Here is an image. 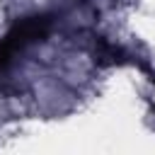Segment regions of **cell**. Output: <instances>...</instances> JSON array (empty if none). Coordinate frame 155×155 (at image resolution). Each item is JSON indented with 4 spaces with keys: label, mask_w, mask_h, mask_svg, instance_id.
<instances>
[{
    "label": "cell",
    "mask_w": 155,
    "mask_h": 155,
    "mask_svg": "<svg viewBox=\"0 0 155 155\" xmlns=\"http://www.w3.org/2000/svg\"><path fill=\"white\" fill-rule=\"evenodd\" d=\"M48 29H51V19H48L46 15H31V17H24V19H19V22H15V24L10 27V31L2 36V41L12 48V53H17V51H22L24 46L46 39Z\"/></svg>",
    "instance_id": "obj_1"
}]
</instances>
